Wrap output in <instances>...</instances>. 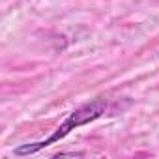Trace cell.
Masks as SVG:
<instances>
[{
    "mask_svg": "<svg viewBox=\"0 0 159 159\" xmlns=\"http://www.w3.org/2000/svg\"><path fill=\"white\" fill-rule=\"evenodd\" d=\"M105 109H107V103H105L103 99H94V101H90V103L81 105L79 109H75L73 112L67 114V118L64 120V124L58 125L56 131H54L51 137H47V139H43V140H38V142H30V144L17 146V148H15V155L23 157V155L38 153L39 150L51 146L52 142H58V140H62L64 137H67L75 127H81V125H86V124L98 120V118L105 112Z\"/></svg>",
    "mask_w": 159,
    "mask_h": 159,
    "instance_id": "obj_1",
    "label": "cell"
}]
</instances>
